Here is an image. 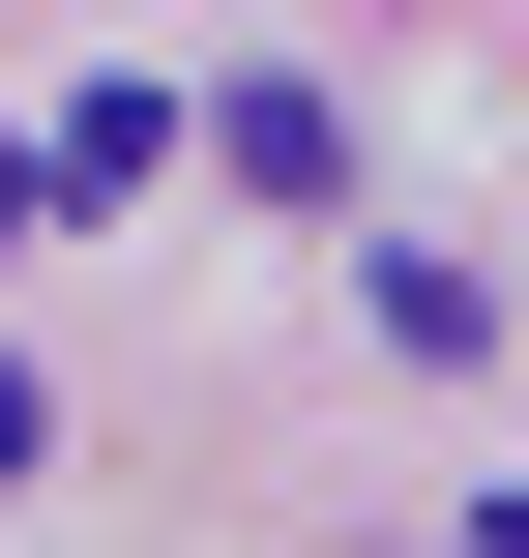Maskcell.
<instances>
[{
	"mask_svg": "<svg viewBox=\"0 0 529 558\" xmlns=\"http://www.w3.org/2000/svg\"><path fill=\"white\" fill-rule=\"evenodd\" d=\"M0 471H29V383H0Z\"/></svg>",
	"mask_w": 529,
	"mask_h": 558,
	"instance_id": "obj_2",
	"label": "cell"
},
{
	"mask_svg": "<svg viewBox=\"0 0 529 558\" xmlns=\"http://www.w3.org/2000/svg\"><path fill=\"white\" fill-rule=\"evenodd\" d=\"M206 147H236V177H294V206H324V177H353V118H324V88H265V59H236V88H206Z\"/></svg>",
	"mask_w": 529,
	"mask_h": 558,
	"instance_id": "obj_1",
	"label": "cell"
}]
</instances>
